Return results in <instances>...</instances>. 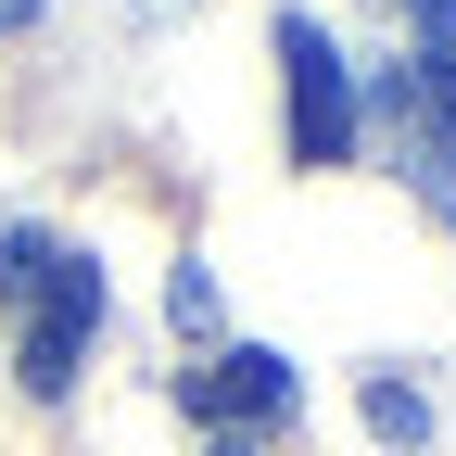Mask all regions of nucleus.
Here are the masks:
<instances>
[{"instance_id": "2", "label": "nucleus", "mask_w": 456, "mask_h": 456, "mask_svg": "<svg viewBox=\"0 0 456 456\" xmlns=\"http://www.w3.org/2000/svg\"><path fill=\"white\" fill-rule=\"evenodd\" d=\"M279 89H292V140H305V165H342V152H355V89H342L330 26L279 13Z\"/></svg>"}, {"instance_id": "1", "label": "nucleus", "mask_w": 456, "mask_h": 456, "mask_svg": "<svg viewBox=\"0 0 456 456\" xmlns=\"http://www.w3.org/2000/svg\"><path fill=\"white\" fill-rule=\"evenodd\" d=\"M0 305L26 317V330H13L26 393H64V380H77V355H89V330H102V266H89V254H64L51 228H0Z\"/></svg>"}, {"instance_id": "8", "label": "nucleus", "mask_w": 456, "mask_h": 456, "mask_svg": "<svg viewBox=\"0 0 456 456\" xmlns=\"http://www.w3.org/2000/svg\"><path fill=\"white\" fill-rule=\"evenodd\" d=\"M216 456H266V431H216Z\"/></svg>"}, {"instance_id": "7", "label": "nucleus", "mask_w": 456, "mask_h": 456, "mask_svg": "<svg viewBox=\"0 0 456 456\" xmlns=\"http://www.w3.org/2000/svg\"><path fill=\"white\" fill-rule=\"evenodd\" d=\"M165 317H178V330H216V279L178 266V279H165Z\"/></svg>"}, {"instance_id": "4", "label": "nucleus", "mask_w": 456, "mask_h": 456, "mask_svg": "<svg viewBox=\"0 0 456 456\" xmlns=\"http://www.w3.org/2000/svg\"><path fill=\"white\" fill-rule=\"evenodd\" d=\"M368 102H380V127H393V165H406V191H419V203L456 228V127H444V114H431L406 77H380Z\"/></svg>"}, {"instance_id": "6", "label": "nucleus", "mask_w": 456, "mask_h": 456, "mask_svg": "<svg viewBox=\"0 0 456 456\" xmlns=\"http://www.w3.org/2000/svg\"><path fill=\"white\" fill-rule=\"evenodd\" d=\"M368 431H393V444H419V431H431V406H419V380H368Z\"/></svg>"}, {"instance_id": "5", "label": "nucleus", "mask_w": 456, "mask_h": 456, "mask_svg": "<svg viewBox=\"0 0 456 456\" xmlns=\"http://www.w3.org/2000/svg\"><path fill=\"white\" fill-rule=\"evenodd\" d=\"M444 127H456V0H419V77H406Z\"/></svg>"}, {"instance_id": "10", "label": "nucleus", "mask_w": 456, "mask_h": 456, "mask_svg": "<svg viewBox=\"0 0 456 456\" xmlns=\"http://www.w3.org/2000/svg\"><path fill=\"white\" fill-rule=\"evenodd\" d=\"M406 13H419V0H406Z\"/></svg>"}, {"instance_id": "9", "label": "nucleus", "mask_w": 456, "mask_h": 456, "mask_svg": "<svg viewBox=\"0 0 456 456\" xmlns=\"http://www.w3.org/2000/svg\"><path fill=\"white\" fill-rule=\"evenodd\" d=\"M26 13H38V0H0V38H13V26H26Z\"/></svg>"}, {"instance_id": "3", "label": "nucleus", "mask_w": 456, "mask_h": 456, "mask_svg": "<svg viewBox=\"0 0 456 456\" xmlns=\"http://www.w3.org/2000/svg\"><path fill=\"white\" fill-rule=\"evenodd\" d=\"M292 355H254V342H228V355H203L191 368V419H216V431H266V419H292Z\"/></svg>"}]
</instances>
